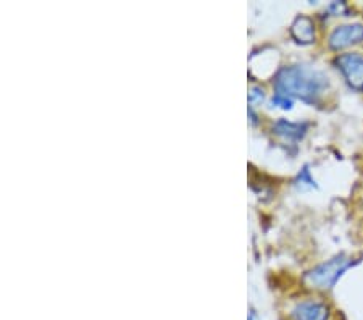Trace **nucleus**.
<instances>
[{
    "mask_svg": "<svg viewBox=\"0 0 363 320\" xmlns=\"http://www.w3.org/2000/svg\"><path fill=\"white\" fill-rule=\"evenodd\" d=\"M328 316H330L328 306L318 301H303L292 311L294 320H328Z\"/></svg>",
    "mask_w": 363,
    "mask_h": 320,
    "instance_id": "5",
    "label": "nucleus"
},
{
    "mask_svg": "<svg viewBox=\"0 0 363 320\" xmlns=\"http://www.w3.org/2000/svg\"><path fill=\"white\" fill-rule=\"evenodd\" d=\"M336 65L341 70L347 84L355 91H363V55L359 52H347L336 58Z\"/></svg>",
    "mask_w": 363,
    "mask_h": 320,
    "instance_id": "3",
    "label": "nucleus"
},
{
    "mask_svg": "<svg viewBox=\"0 0 363 320\" xmlns=\"http://www.w3.org/2000/svg\"><path fill=\"white\" fill-rule=\"evenodd\" d=\"M352 265V260L345 258V255H337V258L331 259L315 267L306 275V282L312 288L317 289H330L335 287V283L339 280V277Z\"/></svg>",
    "mask_w": 363,
    "mask_h": 320,
    "instance_id": "2",
    "label": "nucleus"
},
{
    "mask_svg": "<svg viewBox=\"0 0 363 320\" xmlns=\"http://www.w3.org/2000/svg\"><path fill=\"white\" fill-rule=\"evenodd\" d=\"M249 320H257V319H255V314H254V312H250V316H249Z\"/></svg>",
    "mask_w": 363,
    "mask_h": 320,
    "instance_id": "12",
    "label": "nucleus"
},
{
    "mask_svg": "<svg viewBox=\"0 0 363 320\" xmlns=\"http://www.w3.org/2000/svg\"><path fill=\"white\" fill-rule=\"evenodd\" d=\"M296 186H298V188H302V189H306V188H317V182H315V180L312 178V175H310V170H308V167H303L302 170H301V173L297 175V178H296Z\"/></svg>",
    "mask_w": 363,
    "mask_h": 320,
    "instance_id": "8",
    "label": "nucleus"
},
{
    "mask_svg": "<svg viewBox=\"0 0 363 320\" xmlns=\"http://www.w3.org/2000/svg\"><path fill=\"white\" fill-rule=\"evenodd\" d=\"M263 99H265V94H263V91L260 89V87H254V89H250V92H249L250 104H259L263 101Z\"/></svg>",
    "mask_w": 363,
    "mask_h": 320,
    "instance_id": "10",
    "label": "nucleus"
},
{
    "mask_svg": "<svg viewBox=\"0 0 363 320\" xmlns=\"http://www.w3.org/2000/svg\"><path fill=\"white\" fill-rule=\"evenodd\" d=\"M291 34L298 44L315 43V25L308 16H297L291 26Z\"/></svg>",
    "mask_w": 363,
    "mask_h": 320,
    "instance_id": "6",
    "label": "nucleus"
},
{
    "mask_svg": "<svg viewBox=\"0 0 363 320\" xmlns=\"http://www.w3.org/2000/svg\"><path fill=\"white\" fill-rule=\"evenodd\" d=\"M272 102H273V106H277V107L283 109V110H291L292 106H294V102H292V99L286 97V96H279V94H274Z\"/></svg>",
    "mask_w": 363,
    "mask_h": 320,
    "instance_id": "9",
    "label": "nucleus"
},
{
    "mask_svg": "<svg viewBox=\"0 0 363 320\" xmlns=\"http://www.w3.org/2000/svg\"><path fill=\"white\" fill-rule=\"evenodd\" d=\"M328 78L323 73L307 65H292L281 68L274 78L277 94L297 97L303 102L313 104L323 94Z\"/></svg>",
    "mask_w": 363,
    "mask_h": 320,
    "instance_id": "1",
    "label": "nucleus"
},
{
    "mask_svg": "<svg viewBox=\"0 0 363 320\" xmlns=\"http://www.w3.org/2000/svg\"><path fill=\"white\" fill-rule=\"evenodd\" d=\"M328 11H331V13H335V15H339V13H342V11H347V7H345L344 2H335L328 7Z\"/></svg>",
    "mask_w": 363,
    "mask_h": 320,
    "instance_id": "11",
    "label": "nucleus"
},
{
    "mask_svg": "<svg viewBox=\"0 0 363 320\" xmlns=\"http://www.w3.org/2000/svg\"><path fill=\"white\" fill-rule=\"evenodd\" d=\"M363 40V25L354 23V25H342L333 29L330 34V48L339 50L349 45L359 44Z\"/></svg>",
    "mask_w": 363,
    "mask_h": 320,
    "instance_id": "4",
    "label": "nucleus"
},
{
    "mask_svg": "<svg viewBox=\"0 0 363 320\" xmlns=\"http://www.w3.org/2000/svg\"><path fill=\"white\" fill-rule=\"evenodd\" d=\"M273 131L278 136L288 139V141H301L307 133V123H292L288 120H279L273 126Z\"/></svg>",
    "mask_w": 363,
    "mask_h": 320,
    "instance_id": "7",
    "label": "nucleus"
}]
</instances>
